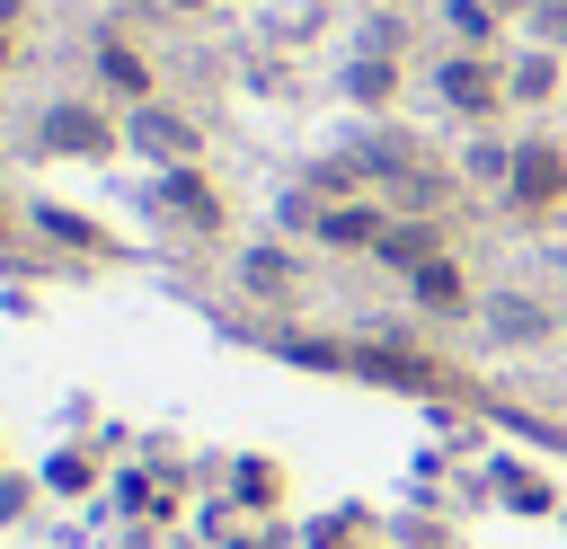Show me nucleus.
Segmentation results:
<instances>
[{"label":"nucleus","instance_id":"1","mask_svg":"<svg viewBox=\"0 0 567 549\" xmlns=\"http://www.w3.org/2000/svg\"><path fill=\"white\" fill-rule=\"evenodd\" d=\"M434 89H443V106H452L461 124H496V106L514 97V80H505L496 53H443V62H434Z\"/></svg>","mask_w":567,"mask_h":549},{"label":"nucleus","instance_id":"2","mask_svg":"<svg viewBox=\"0 0 567 549\" xmlns=\"http://www.w3.org/2000/svg\"><path fill=\"white\" fill-rule=\"evenodd\" d=\"M115 142H124V133H115L89 97H80V106L62 97V106L35 115V151H44V159H115Z\"/></svg>","mask_w":567,"mask_h":549},{"label":"nucleus","instance_id":"3","mask_svg":"<svg viewBox=\"0 0 567 549\" xmlns=\"http://www.w3.org/2000/svg\"><path fill=\"white\" fill-rule=\"evenodd\" d=\"M505 204H514V213L567 204V142H523V151H514V177H505Z\"/></svg>","mask_w":567,"mask_h":549},{"label":"nucleus","instance_id":"4","mask_svg":"<svg viewBox=\"0 0 567 549\" xmlns=\"http://www.w3.org/2000/svg\"><path fill=\"white\" fill-rule=\"evenodd\" d=\"M124 133H133L151 159H168V168H195V151H204V133H195L186 115H168L159 97H151V106H133V124H124Z\"/></svg>","mask_w":567,"mask_h":549},{"label":"nucleus","instance_id":"5","mask_svg":"<svg viewBox=\"0 0 567 549\" xmlns=\"http://www.w3.org/2000/svg\"><path fill=\"white\" fill-rule=\"evenodd\" d=\"M159 213H177V221H195V230H221V195H213L195 168H168V186H159Z\"/></svg>","mask_w":567,"mask_h":549},{"label":"nucleus","instance_id":"6","mask_svg":"<svg viewBox=\"0 0 567 549\" xmlns=\"http://www.w3.org/2000/svg\"><path fill=\"white\" fill-rule=\"evenodd\" d=\"M381 230H390L381 204H328V213H319V239H328V248H381Z\"/></svg>","mask_w":567,"mask_h":549},{"label":"nucleus","instance_id":"7","mask_svg":"<svg viewBox=\"0 0 567 549\" xmlns=\"http://www.w3.org/2000/svg\"><path fill=\"white\" fill-rule=\"evenodd\" d=\"M372 257H390V266H408V274H416V266H434V257H443V230H434V221L390 213V230H381V248H372Z\"/></svg>","mask_w":567,"mask_h":549},{"label":"nucleus","instance_id":"8","mask_svg":"<svg viewBox=\"0 0 567 549\" xmlns=\"http://www.w3.org/2000/svg\"><path fill=\"white\" fill-rule=\"evenodd\" d=\"M239 283H248L257 301H284V292L301 283V257H292V248H248V257H239Z\"/></svg>","mask_w":567,"mask_h":549},{"label":"nucleus","instance_id":"9","mask_svg":"<svg viewBox=\"0 0 567 549\" xmlns=\"http://www.w3.org/2000/svg\"><path fill=\"white\" fill-rule=\"evenodd\" d=\"M408 283H416V301H425L434 319H461V310H470V283H461V266H452V257H434V266H416Z\"/></svg>","mask_w":567,"mask_h":549},{"label":"nucleus","instance_id":"10","mask_svg":"<svg viewBox=\"0 0 567 549\" xmlns=\"http://www.w3.org/2000/svg\"><path fill=\"white\" fill-rule=\"evenodd\" d=\"M443 27H452V44L461 53H496V0H443Z\"/></svg>","mask_w":567,"mask_h":549},{"label":"nucleus","instance_id":"11","mask_svg":"<svg viewBox=\"0 0 567 549\" xmlns=\"http://www.w3.org/2000/svg\"><path fill=\"white\" fill-rule=\"evenodd\" d=\"M97 71H106V89H115V97L151 106V62H142L133 44H106V53H97Z\"/></svg>","mask_w":567,"mask_h":549},{"label":"nucleus","instance_id":"12","mask_svg":"<svg viewBox=\"0 0 567 549\" xmlns=\"http://www.w3.org/2000/svg\"><path fill=\"white\" fill-rule=\"evenodd\" d=\"M346 97H363V106H390V97H399V71H390V53H354V62H346Z\"/></svg>","mask_w":567,"mask_h":549},{"label":"nucleus","instance_id":"13","mask_svg":"<svg viewBox=\"0 0 567 549\" xmlns=\"http://www.w3.org/2000/svg\"><path fill=\"white\" fill-rule=\"evenodd\" d=\"M558 62H567V53H549V44H540V53H523V62L505 71V80H514V97H523V106H540V97H558Z\"/></svg>","mask_w":567,"mask_h":549},{"label":"nucleus","instance_id":"14","mask_svg":"<svg viewBox=\"0 0 567 549\" xmlns=\"http://www.w3.org/2000/svg\"><path fill=\"white\" fill-rule=\"evenodd\" d=\"M461 177H470V186H505V177H514V151H505L496 133H478V142L461 151Z\"/></svg>","mask_w":567,"mask_h":549},{"label":"nucleus","instance_id":"15","mask_svg":"<svg viewBox=\"0 0 567 549\" xmlns=\"http://www.w3.org/2000/svg\"><path fill=\"white\" fill-rule=\"evenodd\" d=\"M540 328H549V310H532L523 292H514V301L496 310V336H540Z\"/></svg>","mask_w":567,"mask_h":549},{"label":"nucleus","instance_id":"16","mask_svg":"<svg viewBox=\"0 0 567 549\" xmlns=\"http://www.w3.org/2000/svg\"><path fill=\"white\" fill-rule=\"evenodd\" d=\"M532 18H540V44H549V53H567V0H540Z\"/></svg>","mask_w":567,"mask_h":549},{"label":"nucleus","instance_id":"17","mask_svg":"<svg viewBox=\"0 0 567 549\" xmlns=\"http://www.w3.org/2000/svg\"><path fill=\"white\" fill-rule=\"evenodd\" d=\"M532 9H540V0H496V18H532Z\"/></svg>","mask_w":567,"mask_h":549}]
</instances>
